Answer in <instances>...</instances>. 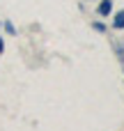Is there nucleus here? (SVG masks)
<instances>
[{
    "label": "nucleus",
    "mask_w": 124,
    "mask_h": 131,
    "mask_svg": "<svg viewBox=\"0 0 124 131\" xmlns=\"http://www.w3.org/2000/svg\"><path fill=\"white\" fill-rule=\"evenodd\" d=\"M115 25H124V14H120V18L115 21Z\"/></svg>",
    "instance_id": "1"
}]
</instances>
